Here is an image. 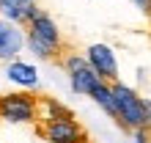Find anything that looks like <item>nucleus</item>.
I'll return each instance as SVG.
<instances>
[{"mask_svg":"<svg viewBox=\"0 0 151 143\" xmlns=\"http://www.w3.org/2000/svg\"><path fill=\"white\" fill-rule=\"evenodd\" d=\"M25 30H28V36H25L28 47L36 52L41 61H52V64L60 66V61L69 55V47H66L63 36L58 30L55 20H52L47 11L39 8V11L30 17V22L25 25Z\"/></svg>","mask_w":151,"mask_h":143,"instance_id":"nucleus-1","label":"nucleus"},{"mask_svg":"<svg viewBox=\"0 0 151 143\" xmlns=\"http://www.w3.org/2000/svg\"><path fill=\"white\" fill-rule=\"evenodd\" d=\"M113 102H115V124L124 132H135L143 121V96H137V91H132L124 83H110Z\"/></svg>","mask_w":151,"mask_h":143,"instance_id":"nucleus-2","label":"nucleus"},{"mask_svg":"<svg viewBox=\"0 0 151 143\" xmlns=\"http://www.w3.org/2000/svg\"><path fill=\"white\" fill-rule=\"evenodd\" d=\"M0 118L8 124H36L39 121V94L14 91L0 96Z\"/></svg>","mask_w":151,"mask_h":143,"instance_id":"nucleus-3","label":"nucleus"},{"mask_svg":"<svg viewBox=\"0 0 151 143\" xmlns=\"http://www.w3.org/2000/svg\"><path fill=\"white\" fill-rule=\"evenodd\" d=\"M36 135L47 143H88V132L83 124L72 118H50V121H36Z\"/></svg>","mask_w":151,"mask_h":143,"instance_id":"nucleus-4","label":"nucleus"},{"mask_svg":"<svg viewBox=\"0 0 151 143\" xmlns=\"http://www.w3.org/2000/svg\"><path fill=\"white\" fill-rule=\"evenodd\" d=\"M60 66L66 69L69 83H72V91H74V94H85V96H88L96 85L102 83V77L93 72V66L88 64L83 55H77V52H69V55L60 61Z\"/></svg>","mask_w":151,"mask_h":143,"instance_id":"nucleus-5","label":"nucleus"},{"mask_svg":"<svg viewBox=\"0 0 151 143\" xmlns=\"http://www.w3.org/2000/svg\"><path fill=\"white\" fill-rule=\"evenodd\" d=\"M85 61L93 66V72L104 83H115V80H118V64H115V55H113V50L107 44H91Z\"/></svg>","mask_w":151,"mask_h":143,"instance_id":"nucleus-6","label":"nucleus"},{"mask_svg":"<svg viewBox=\"0 0 151 143\" xmlns=\"http://www.w3.org/2000/svg\"><path fill=\"white\" fill-rule=\"evenodd\" d=\"M22 44H25V36L22 30L17 28L14 22L8 20H0V61H11L22 52Z\"/></svg>","mask_w":151,"mask_h":143,"instance_id":"nucleus-7","label":"nucleus"},{"mask_svg":"<svg viewBox=\"0 0 151 143\" xmlns=\"http://www.w3.org/2000/svg\"><path fill=\"white\" fill-rule=\"evenodd\" d=\"M36 11H39L36 0H0V14L14 25H28Z\"/></svg>","mask_w":151,"mask_h":143,"instance_id":"nucleus-8","label":"nucleus"},{"mask_svg":"<svg viewBox=\"0 0 151 143\" xmlns=\"http://www.w3.org/2000/svg\"><path fill=\"white\" fill-rule=\"evenodd\" d=\"M8 80L11 83H19V85H25V88H33L39 83V74H36V69H33L30 64H22V61H14L11 66H8Z\"/></svg>","mask_w":151,"mask_h":143,"instance_id":"nucleus-9","label":"nucleus"},{"mask_svg":"<svg viewBox=\"0 0 151 143\" xmlns=\"http://www.w3.org/2000/svg\"><path fill=\"white\" fill-rule=\"evenodd\" d=\"M88 96H91V99H93V102H96V105H99L102 110H104V113H107L110 118L115 121V102H113V91H110V83H104V80H102V83L96 85V88H93V91L88 94Z\"/></svg>","mask_w":151,"mask_h":143,"instance_id":"nucleus-10","label":"nucleus"},{"mask_svg":"<svg viewBox=\"0 0 151 143\" xmlns=\"http://www.w3.org/2000/svg\"><path fill=\"white\" fill-rule=\"evenodd\" d=\"M132 3H135V6H140L146 14H151V0H132Z\"/></svg>","mask_w":151,"mask_h":143,"instance_id":"nucleus-11","label":"nucleus"}]
</instances>
